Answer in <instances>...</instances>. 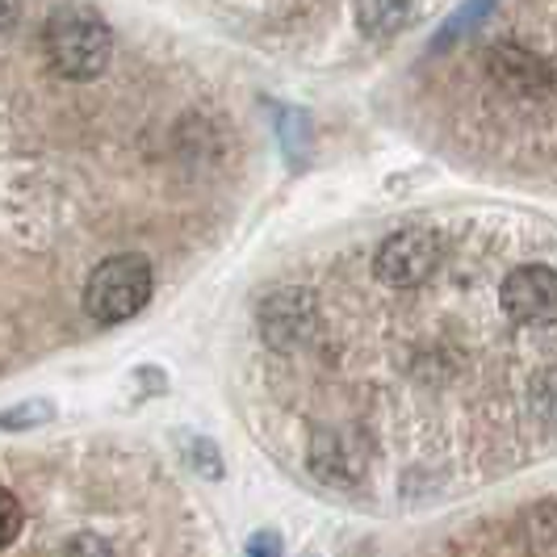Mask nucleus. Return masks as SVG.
<instances>
[{"mask_svg":"<svg viewBox=\"0 0 557 557\" xmlns=\"http://www.w3.org/2000/svg\"><path fill=\"white\" fill-rule=\"evenodd\" d=\"M42 51L63 81H97L110 67L113 34L97 9L59 4L42 26Z\"/></svg>","mask_w":557,"mask_h":557,"instance_id":"1","label":"nucleus"},{"mask_svg":"<svg viewBox=\"0 0 557 557\" xmlns=\"http://www.w3.org/2000/svg\"><path fill=\"white\" fill-rule=\"evenodd\" d=\"M352 9H357V26L369 38H394L416 17V0H352Z\"/></svg>","mask_w":557,"mask_h":557,"instance_id":"8","label":"nucleus"},{"mask_svg":"<svg viewBox=\"0 0 557 557\" xmlns=\"http://www.w3.org/2000/svg\"><path fill=\"white\" fill-rule=\"evenodd\" d=\"M17 17H22V0H0V38L17 26Z\"/></svg>","mask_w":557,"mask_h":557,"instance_id":"17","label":"nucleus"},{"mask_svg":"<svg viewBox=\"0 0 557 557\" xmlns=\"http://www.w3.org/2000/svg\"><path fill=\"white\" fill-rule=\"evenodd\" d=\"M277 554H281L277 532H256L248 541V557H277Z\"/></svg>","mask_w":557,"mask_h":557,"instance_id":"15","label":"nucleus"},{"mask_svg":"<svg viewBox=\"0 0 557 557\" xmlns=\"http://www.w3.org/2000/svg\"><path fill=\"white\" fill-rule=\"evenodd\" d=\"M486 67H491V76H495L507 92H516V97L545 101V97L554 92V67L536 55V51H524V47H516V42L495 47V51L486 55Z\"/></svg>","mask_w":557,"mask_h":557,"instance_id":"6","label":"nucleus"},{"mask_svg":"<svg viewBox=\"0 0 557 557\" xmlns=\"http://www.w3.org/2000/svg\"><path fill=\"white\" fill-rule=\"evenodd\" d=\"M524 541H529V554H536V557L554 554V499H541L529 507Z\"/></svg>","mask_w":557,"mask_h":557,"instance_id":"9","label":"nucleus"},{"mask_svg":"<svg viewBox=\"0 0 557 557\" xmlns=\"http://www.w3.org/2000/svg\"><path fill=\"white\" fill-rule=\"evenodd\" d=\"M364 466H369V457H364L357 432H339V428L314 432V441H310V470L319 474V482L352 486V482L364 478Z\"/></svg>","mask_w":557,"mask_h":557,"instance_id":"7","label":"nucleus"},{"mask_svg":"<svg viewBox=\"0 0 557 557\" xmlns=\"http://www.w3.org/2000/svg\"><path fill=\"white\" fill-rule=\"evenodd\" d=\"M260 332L281 352L302 348L310 335L319 332V307H314V298H310L307 289H281V294H273L260 307Z\"/></svg>","mask_w":557,"mask_h":557,"instance_id":"5","label":"nucleus"},{"mask_svg":"<svg viewBox=\"0 0 557 557\" xmlns=\"http://www.w3.org/2000/svg\"><path fill=\"white\" fill-rule=\"evenodd\" d=\"M491 9H495V0H470V4H461V9H457V13L448 17V26L441 29L436 47H448V42H457L461 34H470V29H474L478 22H482V17L491 13Z\"/></svg>","mask_w":557,"mask_h":557,"instance_id":"11","label":"nucleus"},{"mask_svg":"<svg viewBox=\"0 0 557 557\" xmlns=\"http://www.w3.org/2000/svg\"><path fill=\"white\" fill-rule=\"evenodd\" d=\"M185 461L194 466L197 474L223 478V461H219V445L206 436H185Z\"/></svg>","mask_w":557,"mask_h":557,"instance_id":"12","label":"nucleus"},{"mask_svg":"<svg viewBox=\"0 0 557 557\" xmlns=\"http://www.w3.org/2000/svg\"><path fill=\"white\" fill-rule=\"evenodd\" d=\"M63 557H110V549H106V541H97V536H81V541L67 545Z\"/></svg>","mask_w":557,"mask_h":557,"instance_id":"16","label":"nucleus"},{"mask_svg":"<svg viewBox=\"0 0 557 557\" xmlns=\"http://www.w3.org/2000/svg\"><path fill=\"white\" fill-rule=\"evenodd\" d=\"M499 307L520 327H549L557 319V277L545 264H520L499 285Z\"/></svg>","mask_w":557,"mask_h":557,"instance_id":"4","label":"nucleus"},{"mask_svg":"<svg viewBox=\"0 0 557 557\" xmlns=\"http://www.w3.org/2000/svg\"><path fill=\"white\" fill-rule=\"evenodd\" d=\"M22 529H26V511H22V503H17L13 491L0 486V549H9V545L22 536Z\"/></svg>","mask_w":557,"mask_h":557,"instance_id":"13","label":"nucleus"},{"mask_svg":"<svg viewBox=\"0 0 557 557\" xmlns=\"http://www.w3.org/2000/svg\"><path fill=\"white\" fill-rule=\"evenodd\" d=\"M55 416V407L47 403V398H29L22 407H9V411H0V432H26V428H42V423H51Z\"/></svg>","mask_w":557,"mask_h":557,"instance_id":"10","label":"nucleus"},{"mask_svg":"<svg viewBox=\"0 0 557 557\" xmlns=\"http://www.w3.org/2000/svg\"><path fill=\"white\" fill-rule=\"evenodd\" d=\"M151 264L139 251H122V256H110L101 260L88 281H84V298L81 307L92 323L101 327H117L126 319H135L147 302H151Z\"/></svg>","mask_w":557,"mask_h":557,"instance_id":"2","label":"nucleus"},{"mask_svg":"<svg viewBox=\"0 0 557 557\" xmlns=\"http://www.w3.org/2000/svg\"><path fill=\"white\" fill-rule=\"evenodd\" d=\"M536 403H541V419L554 423V373L549 369L536 377Z\"/></svg>","mask_w":557,"mask_h":557,"instance_id":"14","label":"nucleus"},{"mask_svg":"<svg viewBox=\"0 0 557 557\" xmlns=\"http://www.w3.org/2000/svg\"><path fill=\"white\" fill-rule=\"evenodd\" d=\"M436 264H441V235L428 226L394 231L373 256V273L391 289H411L419 281H428L436 273Z\"/></svg>","mask_w":557,"mask_h":557,"instance_id":"3","label":"nucleus"}]
</instances>
